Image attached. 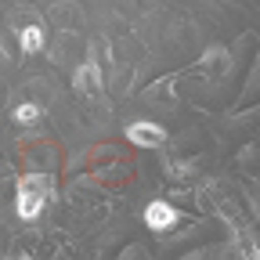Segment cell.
<instances>
[{
  "mask_svg": "<svg viewBox=\"0 0 260 260\" xmlns=\"http://www.w3.org/2000/svg\"><path fill=\"white\" fill-rule=\"evenodd\" d=\"M0 61H4V51H0Z\"/></svg>",
  "mask_w": 260,
  "mask_h": 260,
  "instance_id": "obj_7",
  "label": "cell"
},
{
  "mask_svg": "<svg viewBox=\"0 0 260 260\" xmlns=\"http://www.w3.org/2000/svg\"><path fill=\"white\" fill-rule=\"evenodd\" d=\"M126 141L130 145H141V148H159L167 141V130L159 123H130L126 126Z\"/></svg>",
  "mask_w": 260,
  "mask_h": 260,
  "instance_id": "obj_2",
  "label": "cell"
},
{
  "mask_svg": "<svg viewBox=\"0 0 260 260\" xmlns=\"http://www.w3.org/2000/svg\"><path fill=\"white\" fill-rule=\"evenodd\" d=\"M37 116H40V109L32 105V102H29V105H18V109H15V119H18V123H37Z\"/></svg>",
  "mask_w": 260,
  "mask_h": 260,
  "instance_id": "obj_6",
  "label": "cell"
},
{
  "mask_svg": "<svg viewBox=\"0 0 260 260\" xmlns=\"http://www.w3.org/2000/svg\"><path fill=\"white\" fill-rule=\"evenodd\" d=\"M73 87H76L80 94H98V90H102V73H98V65H94L90 58L73 73Z\"/></svg>",
  "mask_w": 260,
  "mask_h": 260,
  "instance_id": "obj_4",
  "label": "cell"
},
{
  "mask_svg": "<svg viewBox=\"0 0 260 260\" xmlns=\"http://www.w3.org/2000/svg\"><path fill=\"white\" fill-rule=\"evenodd\" d=\"M51 195V177L47 174H29L18 181V217L22 220H37L44 203Z\"/></svg>",
  "mask_w": 260,
  "mask_h": 260,
  "instance_id": "obj_1",
  "label": "cell"
},
{
  "mask_svg": "<svg viewBox=\"0 0 260 260\" xmlns=\"http://www.w3.org/2000/svg\"><path fill=\"white\" fill-rule=\"evenodd\" d=\"M18 47H22L25 54H37V51L44 47V29H40V22L18 25Z\"/></svg>",
  "mask_w": 260,
  "mask_h": 260,
  "instance_id": "obj_5",
  "label": "cell"
},
{
  "mask_svg": "<svg viewBox=\"0 0 260 260\" xmlns=\"http://www.w3.org/2000/svg\"><path fill=\"white\" fill-rule=\"evenodd\" d=\"M145 224L152 228V232H167V228L177 224V210H174L170 203L155 199V203H148V210H145Z\"/></svg>",
  "mask_w": 260,
  "mask_h": 260,
  "instance_id": "obj_3",
  "label": "cell"
}]
</instances>
